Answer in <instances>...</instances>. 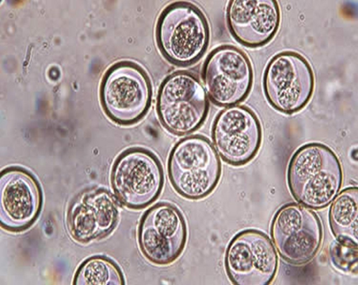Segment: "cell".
Returning <instances> with one entry per match:
<instances>
[{"mask_svg": "<svg viewBox=\"0 0 358 285\" xmlns=\"http://www.w3.org/2000/svg\"><path fill=\"white\" fill-rule=\"evenodd\" d=\"M212 139L221 158L240 167L257 155L262 128L257 114L245 106H235L220 111L215 119Z\"/></svg>", "mask_w": 358, "mask_h": 285, "instance_id": "obj_12", "label": "cell"}, {"mask_svg": "<svg viewBox=\"0 0 358 285\" xmlns=\"http://www.w3.org/2000/svg\"><path fill=\"white\" fill-rule=\"evenodd\" d=\"M227 22L238 43L249 48H262L278 33L279 5L275 0H233L227 7Z\"/></svg>", "mask_w": 358, "mask_h": 285, "instance_id": "obj_15", "label": "cell"}, {"mask_svg": "<svg viewBox=\"0 0 358 285\" xmlns=\"http://www.w3.org/2000/svg\"><path fill=\"white\" fill-rule=\"evenodd\" d=\"M202 79L208 97L221 108L241 103L250 93L253 69L248 55L232 45H222L206 59Z\"/></svg>", "mask_w": 358, "mask_h": 285, "instance_id": "obj_9", "label": "cell"}, {"mask_svg": "<svg viewBox=\"0 0 358 285\" xmlns=\"http://www.w3.org/2000/svg\"><path fill=\"white\" fill-rule=\"evenodd\" d=\"M210 111V101L199 79L178 71L162 81L157 98V113L162 127L177 137L197 131Z\"/></svg>", "mask_w": 358, "mask_h": 285, "instance_id": "obj_5", "label": "cell"}, {"mask_svg": "<svg viewBox=\"0 0 358 285\" xmlns=\"http://www.w3.org/2000/svg\"><path fill=\"white\" fill-rule=\"evenodd\" d=\"M110 182L119 204L140 211L158 200L165 174L159 159L150 150L132 147L115 159Z\"/></svg>", "mask_w": 358, "mask_h": 285, "instance_id": "obj_6", "label": "cell"}, {"mask_svg": "<svg viewBox=\"0 0 358 285\" xmlns=\"http://www.w3.org/2000/svg\"><path fill=\"white\" fill-rule=\"evenodd\" d=\"M168 172L178 194L189 200H201L217 188L222 164L211 141L201 134H194L179 140L173 147Z\"/></svg>", "mask_w": 358, "mask_h": 285, "instance_id": "obj_3", "label": "cell"}, {"mask_svg": "<svg viewBox=\"0 0 358 285\" xmlns=\"http://www.w3.org/2000/svg\"><path fill=\"white\" fill-rule=\"evenodd\" d=\"M43 191L37 178L27 169L11 167L0 173V225L4 230L22 232L40 216Z\"/></svg>", "mask_w": 358, "mask_h": 285, "instance_id": "obj_13", "label": "cell"}, {"mask_svg": "<svg viewBox=\"0 0 358 285\" xmlns=\"http://www.w3.org/2000/svg\"><path fill=\"white\" fill-rule=\"evenodd\" d=\"M225 267L234 284H271L278 272V253L265 233L245 230L230 242L225 255Z\"/></svg>", "mask_w": 358, "mask_h": 285, "instance_id": "obj_11", "label": "cell"}, {"mask_svg": "<svg viewBox=\"0 0 358 285\" xmlns=\"http://www.w3.org/2000/svg\"><path fill=\"white\" fill-rule=\"evenodd\" d=\"M155 36L159 50L169 63L188 67L197 64L206 53L210 28L198 6L176 2L160 13Z\"/></svg>", "mask_w": 358, "mask_h": 285, "instance_id": "obj_2", "label": "cell"}, {"mask_svg": "<svg viewBox=\"0 0 358 285\" xmlns=\"http://www.w3.org/2000/svg\"><path fill=\"white\" fill-rule=\"evenodd\" d=\"M119 220L117 201L102 188L81 192L69 204L66 223L71 237L80 244H88L110 235Z\"/></svg>", "mask_w": 358, "mask_h": 285, "instance_id": "obj_14", "label": "cell"}, {"mask_svg": "<svg viewBox=\"0 0 358 285\" xmlns=\"http://www.w3.org/2000/svg\"><path fill=\"white\" fill-rule=\"evenodd\" d=\"M122 270L112 259L97 255L85 260L74 275L76 285H124Z\"/></svg>", "mask_w": 358, "mask_h": 285, "instance_id": "obj_17", "label": "cell"}, {"mask_svg": "<svg viewBox=\"0 0 358 285\" xmlns=\"http://www.w3.org/2000/svg\"><path fill=\"white\" fill-rule=\"evenodd\" d=\"M313 69L303 55L292 51L277 54L263 77L265 97L276 111L292 115L303 110L315 91Z\"/></svg>", "mask_w": 358, "mask_h": 285, "instance_id": "obj_7", "label": "cell"}, {"mask_svg": "<svg viewBox=\"0 0 358 285\" xmlns=\"http://www.w3.org/2000/svg\"><path fill=\"white\" fill-rule=\"evenodd\" d=\"M188 232L180 209L169 202H159L143 215L138 227L140 250L150 263L166 266L175 263L184 252Z\"/></svg>", "mask_w": 358, "mask_h": 285, "instance_id": "obj_10", "label": "cell"}, {"mask_svg": "<svg viewBox=\"0 0 358 285\" xmlns=\"http://www.w3.org/2000/svg\"><path fill=\"white\" fill-rule=\"evenodd\" d=\"M334 265L346 273L357 272V248L334 242L330 249Z\"/></svg>", "mask_w": 358, "mask_h": 285, "instance_id": "obj_18", "label": "cell"}, {"mask_svg": "<svg viewBox=\"0 0 358 285\" xmlns=\"http://www.w3.org/2000/svg\"><path fill=\"white\" fill-rule=\"evenodd\" d=\"M341 162L327 146L310 143L298 148L292 157L287 182L293 198L313 209L329 206L343 184Z\"/></svg>", "mask_w": 358, "mask_h": 285, "instance_id": "obj_1", "label": "cell"}, {"mask_svg": "<svg viewBox=\"0 0 358 285\" xmlns=\"http://www.w3.org/2000/svg\"><path fill=\"white\" fill-rule=\"evenodd\" d=\"M153 88L145 70L124 61L111 66L102 77L99 99L111 121L121 126L136 125L150 110Z\"/></svg>", "mask_w": 358, "mask_h": 285, "instance_id": "obj_4", "label": "cell"}, {"mask_svg": "<svg viewBox=\"0 0 358 285\" xmlns=\"http://www.w3.org/2000/svg\"><path fill=\"white\" fill-rule=\"evenodd\" d=\"M271 237L280 256L294 265L312 261L323 242V228L318 215L301 204L281 207L271 225Z\"/></svg>", "mask_w": 358, "mask_h": 285, "instance_id": "obj_8", "label": "cell"}, {"mask_svg": "<svg viewBox=\"0 0 358 285\" xmlns=\"http://www.w3.org/2000/svg\"><path fill=\"white\" fill-rule=\"evenodd\" d=\"M331 228L336 242L357 248L358 189L348 188L338 194L329 211Z\"/></svg>", "mask_w": 358, "mask_h": 285, "instance_id": "obj_16", "label": "cell"}]
</instances>
